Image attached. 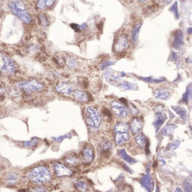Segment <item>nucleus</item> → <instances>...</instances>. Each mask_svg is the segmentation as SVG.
Wrapping results in <instances>:
<instances>
[{
  "label": "nucleus",
  "instance_id": "nucleus-7",
  "mask_svg": "<svg viewBox=\"0 0 192 192\" xmlns=\"http://www.w3.org/2000/svg\"><path fill=\"white\" fill-rule=\"evenodd\" d=\"M87 112L89 115V118L92 121L94 127L96 129L99 128L101 124L102 117L99 111L93 106H88L87 108Z\"/></svg>",
  "mask_w": 192,
  "mask_h": 192
},
{
  "label": "nucleus",
  "instance_id": "nucleus-12",
  "mask_svg": "<svg viewBox=\"0 0 192 192\" xmlns=\"http://www.w3.org/2000/svg\"><path fill=\"white\" fill-rule=\"evenodd\" d=\"M143 126V123L142 120L137 118L134 117L131 120L130 124V129L132 134H137L140 132Z\"/></svg>",
  "mask_w": 192,
  "mask_h": 192
},
{
  "label": "nucleus",
  "instance_id": "nucleus-6",
  "mask_svg": "<svg viewBox=\"0 0 192 192\" xmlns=\"http://www.w3.org/2000/svg\"><path fill=\"white\" fill-rule=\"evenodd\" d=\"M111 109L117 117L120 118H126L129 113V110L122 104L117 102L113 101L111 104Z\"/></svg>",
  "mask_w": 192,
  "mask_h": 192
},
{
  "label": "nucleus",
  "instance_id": "nucleus-28",
  "mask_svg": "<svg viewBox=\"0 0 192 192\" xmlns=\"http://www.w3.org/2000/svg\"><path fill=\"white\" fill-rule=\"evenodd\" d=\"M139 79H141V80H143L145 82H147V83H160L164 81L165 80V79L164 78H162V79H153L152 77H139Z\"/></svg>",
  "mask_w": 192,
  "mask_h": 192
},
{
  "label": "nucleus",
  "instance_id": "nucleus-55",
  "mask_svg": "<svg viewBox=\"0 0 192 192\" xmlns=\"http://www.w3.org/2000/svg\"><path fill=\"white\" fill-rule=\"evenodd\" d=\"M126 75V74L124 72H121V77H125Z\"/></svg>",
  "mask_w": 192,
  "mask_h": 192
},
{
  "label": "nucleus",
  "instance_id": "nucleus-5",
  "mask_svg": "<svg viewBox=\"0 0 192 192\" xmlns=\"http://www.w3.org/2000/svg\"><path fill=\"white\" fill-rule=\"evenodd\" d=\"M129 46V41L126 35L121 34L117 38L113 48L117 53H122Z\"/></svg>",
  "mask_w": 192,
  "mask_h": 192
},
{
  "label": "nucleus",
  "instance_id": "nucleus-25",
  "mask_svg": "<svg viewBox=\"0 0 192 192\" xmlns=\"http://www.w3.org/2000/svg\"><path fill=\"white\" fill-rule=\"evenodd\" d=\"M75 186L76 189L79 192H86L88 189V185L84 182H77L75 184Z\"/></svg>",
  "mask_w": 192,
  "mask_h": 192
},
{
  "label": "nucleus",
  "instance_id": "nucleus-36",
  "mask_svg": "<svg viewBox=\"0 0 192 192\" xmlns=\"http://www.w3.org/2000/svg\"><path fill=\"white\" fill-rule=\"evenodd\" d=\"M115 64V62L113 61H110V60H106L103 62V63L100 65V69L102 71L104 70L106 67H108L109 66L114 65Z\"/></svg>",
  "mask_w": 192,
  "mask_h": 192
},
{
  "label": "nucleus",
  "instance_id": "nucleus-4",
  "mask_svg": "<svg viewBox=\"0 0 192 192\" xmlns=\"http://www.w3.org/2000/svg\"><path fill=\"white\" fill-rule=\"evenodd\" d=\"M2 61L3 65L0 69L1 74L4 75H13L16 71V68L12 59L7 56H3Z\"/></svg>",
  "mask_w": 192,
  "mask_h": 192
},
{
  "label": "nucleus",
  "instance_id": "nucleus-34",
  "mask_svg": "<svg viewBox=\"0 0 192 192\" xmlns=\"http://www.w3.org/2000/svg\"><path fill=\"white\" fill-rule=\"evenodd\" d=\"M121 86L125 90H134L135 88L134 84L126 81L121 83Z\"/></svg>",
  "mask_w": 192,
  "mask_h": 192
},
{
  "label": "nucleus",
  "instance_id": "nucleus-32",
  "mask_svg": "<svg viewBox=\"0 0 192 192\" xmlns=\"http://www.w3.org/2000/svg\"><path fill=\"white\" fill-rule=\"evenodd\" d=\"M37 142V138H33L31 140L27 141H24L23 143V146L24 147L29 148L34 146Z\"/></svg>",
  "mask_w": 192,
  "mask_h": 192
},
{
  "label": "nucleus",
  "instance_id": "nucleus-48",
  "mask_svg": "<svg viewBox=\"0 0 192 192\" xmlns=\"http://www.w3.org/2000/svg\"><path fill=\"white\" fill-rule=\"evenodd\" d=\"M119 100L121 102H122V103L124 104L126 106H128V102H127V100L125 98H121L119 99Z\"/></svg>",
  "mask_w": 192,
  "mask_h": 192
},
{
  "label": "nucleus",
  "instance_id": "nucleus-1",
  "mask_svg": "<svg viewBox=\"0 0 192 192\" xmlns=\"http://www.w3.org/2000/svg\"><path fill=\"white\" fill-rule=\"evenodd\" d=\"M28 176L30 180L38 183H44L51 180V174L48 169L44 166H40L32 169Z\"/></svg>",
  "mask_w": 192,
  "mask_h": 192
},
{
  "label": "nucleus",
  "instance_id": "nucleus-11",
  "mask_svg": "<svg viewBox=\"0 0 192 192\" xmlns=\"http://www.w3.org/2000/svg\"><path fill=\"white\" fill-rule=\"evenodd\" d=\"M55 89L58 93L64 95H69L73 91L72 85L70 83L65 82L59 83L58 85L56 86Z\"/></svg>",
  "mask_w": 192,
  "mask_h": 192
},
{
  "label": "nucleus",
  "instance_id": "nucleus-31",
  "mask_svg": "<svg viewBox=\"0 0 192 192\" xmlns=\"http://www.w3.org/2000/svg\"><path fill=\"white\" fill-rule=\"evenodd\" d=\"M38 21L40 24L44 27H46L48 25V22L46 17L44 14H41L38 16Z\"/></svg>",
  "mask_w": 192,
  "mask_h": 192
},
{
  "label": "nucleus",
  "instance_id": "nucleus-26",
  "mask_svg": "<svg viewBox=\"0 0 192 192\" xmlns=\"http://www.w3.org/2000/svg\"><path fill=\"white\" fill-rule=\"evenodd\" d=\"M120 153L121 157L123 158L125 161L127 162L128 163H130L131 164H133V163H135L136 162V161L135 159L132 158L131 157L127 155L125 149L121 150Z\"/></svg>",
  "mask_w": 192,
  "mask_h": 192
},
{
  "label": "nucleus",
  "instance_id": "nucleus-29",
  "mask_svg": "<svg viewBox=\"0 0 192 192\" xmlns=\"http://www.w3.org/2000/svg\"><path fill=\"white\" fill-rule=\"evenodd\" d=\"M158 6L157 4H153L149 6L144 9V13L146 14H151L152 13H155L158 9Z\"/></svg>",
  "mask_w": 192,
  "mask_h": 192
},
{
  "label": "nucleus",
  "instance_id": "nucleus-56",
  "mask_svg": "<svg viewBox=\"0 0 192 192\" xmlns=\"http://www.w3.org/2000/svg\"><path fill=\"white\" fill-rule=\"evenodd\" d=\"M145 1H139V2H144Z\"/></svg>",
  "mask_w": 192,
  "mask_h": 192
},
{
  "label": "nucleus",
  "instance_id": "nucleus-24",
  "mask_svg": "<svg viewBox=\"0 0 192 192\" xmlns=\"http://www.w3.org/2000/svg\"><path fill=\"white\" fill-rule=\"evenodd\" d=\"M172 108L174 110H175L176 113L178 114L182 120L185 119L186 116V110L184 108L180 106H172Z\"/></svg>",
  "mask_w": 192,
  "mask_h": 192
},
{
  "label": "nucleus",
  "instance_id": "nucleus-27",
  "mask_svg": "<svg viewBox=\"0 0 192 192\" xmlns=\"http://www.w3.org/2000/svg\"><path fill=\"white\" fill-rule=\"evenodd\" d=\"M17 174L14 172L9 173L6 177V182L9 185H14L17 180Z\"/></svg>",
  "mask_w": 192,
  "mask_h": 192
},
{
  "label": "nucleus",
  "instance_id": "nucleus-51",
  "mask_svg": "<svg viewBox=\"0 0 192 192\" xmlns=\"http://www.w3.org/2000/svg\"><path fill=\"white\" fill-rule=\"evenodd\" d=\"M40 50H41V51L42 52H46V47H45L44 45H43V46H42L41 47Z\"/></svg>",
  "mask_w": 192,
  "mask_h": 192
},
{
  "label": "nucleus",
  "instance_id": "nucleus-43",
  "mask_svg": "<svg viewBox=\"0 0 192 192\" xmlns=\"http://www.w3.org/2000/svg\"><path fill=\"white\" fill-rule=\"evenodd\" d=\"M71 27L73 29H74L75 32H80L81 31V29L79 28V25L78 24H75V23H72V24L70 25Z\"/></svg>",
  "mask_w": 192,
  "mask_h": 192
},
{
  "label": "nucleus",
  "instance_id": "nucleus-16",
  "mask_svg": "<svg viewBox=\"0 0 192 192\" xmlns=\"http://www.w3.org/2000/svg\"><path fill=\"white\" fill-rule=\"evenodd\" d=\"M73 96L75 99L80 102H86L88 99L87 94L79 90H75L73 91Z\"/></svg>",
  "mask_w": 192,
  "mask_h": 192
},
{
  "label": "nucleus",
  "instance_id": "nucleus-49",
  "mask_svg": "<svg viewBox=\"0 0 192 192\" xmlns=\"http://www.w3.org/2000/svg\"><path fill=\"white\" fill-rule=\"evenodd\" d=\"M171 57L175 61H177L178 60V55H176V54L175 53V52H172Z\"/></svg>",
  "mask_w": 192,
  "mask_h": 192
},
{
  "label": "nucleus",
  "instance_id": "nucleus-37",
  "mask_svg": "<svg viewBox=\"0 0 192 192\" xmlns=\"http://www.w3.org/2000/svg\"><path fill=\"white\" fill-rule=\"evenodd\" d=\"M71 137V135L70 134H67L63 135V136H60L58 137H52V139H53V140L55 141L56 142H61L64 139H67V138H69Z\"/></svg>",
  "mask_w": 192,
  "mask_h": 192
},
{
  "label": "nucleus",
  "instance_id": "nucleus-45",
  "mask_svg": "<svg viewBox=\"0 0 192 192\" xmlns=\"http://www.w3.org/2000/svg\"><path fill=\"white\" fill-rule=\"evenodd\" d=\"M173 126H167L164 129V132L166 134H170L171 133L170 131H173Z\"/></svg>",
  "mask_w": 192,
  "mask_h": 192
},
{
  "label": "nucleus",
  "instance_id": "nucleus-41",
  "mask_svg": "<svg viewBox=\"0 0 192 192\" xmlns=\"http://www.w3.org/2000/svg\"><path fill=\"white\" fill-rule=\"evenodd\" d=\"M37 6L40 9H44L46 6V1H38L37 2Z\"/></svg>",
  "mask_w": 192,
  "mask_h": 192
},
{
  "label": "nucleus",
  "instance_id": "nucleus-9",
  "mask_svg": "<svg viewBox=\"0 0 192 192\" xmlns=\"http://www.w3.org/2000/svg\"><path fill=\"white\" fill-rule=\"evenodd\" d=\"M54 168L55 173L58 177H63L65 176H71L72 174V171L67 167L65 165L61 163H56L54 165Z\"/></svg>",
  "mask_w": 192,
  "mask_h": 192
},
{
  "label": "nucleus",
  "instance_id": "nucleus-18",
  "mask_svg": "<svg viewBox=\"0 0 192 192\" xmlns=\"http://www.w3.org/2000/svg\"><path fill=\"white\" fill-rule=\"evenodd\" d=\"M83 157L87 163H90L92 161L94 158V152L93 149L89 147H86L83 150Z\"/></svg>",
  "mask_w": 192,
  "mask_h": 192
},
{
  "label": "nucleus",
  "instance_id": "nucleus-40",
  "mask_svg": "<svg viewBox=\"0 0 192 192\" xmlns=\"http://www.w3.org/2000/svg\"><path fill=\"white\" fill-rule=\"evenodd\" d=\"M67 64L70 67H75L77 65V62L75 59L70 58L67 60Z\"/></svg>",
  "mask_w": 192,
  "mask_h": 192
},
{
  "label": "nucleus",
  "instance_id": "nucleus-42",
  "mask_svg": "<svg viewBox=\"0 0 192 192\" xmlns=\"http://www.w3.org/2000/svg\"><path fill=\"white\" fill-rule=\"evenodd\" d=\"M29 192H45V189L41 186H38L31 189Z\"/></svg>",
  "mask_w": 192,
  "mask_h": 192
},
{
  "label": "nucleus",
  "instance_id": "nucleus-46",
  "mask_svg": "<svg viewBox=\"0 0 192 192\" xmlns=\"http://www.w3.org/2000/svg\"><path fill=\"white\" fill-rule=\"evenodd\" d=\"M163 110V106H161V105H159L156 107V114H160L162 113V111Z\"/></svg>",
  "mask_w": 192,
  "mask_h": 192
},
{
  "label": "nucleus",
  "instance_id": "nucleus-3",
  "mask_svg": "<svg viewBox=\"0 0 192 192\" xmlns=\"http://www.w3.org/2000/svg\"><path fill=\"white\" fill-rule=\"evenodd\" d=\"M17 87L19 89L28 93L38 92L44 89L43 85L35 79L21 83L17 85Z\"/></svg>",
  "mask_w": 192,
  "mask_h": 192
},
{
  "label": "nucleus",
  "instance_id": "nucleus-2",
  "mask_svg": "<svg viewBox=\"0 0 192 192\" xmlns=\"http://www.w3.org/2000/svg\"><path fill=\"white\" fill-rule=\"evenodd\" d=\"M9 7L13 14L17 15L25 23H29L31 18L25 9V4L19 1L10 2L9 4Z\"/></svg>",
  "mask_w": 192,
  "mask_h": 192
},
{
  "label": "nucleus",
  "instance_id": "nucleus-15",
  "mask_svg": "<svg viewBox=\"0 0 192 192\" xmlns=\"http://www.w3.org/2000/svg\"><path fill=\"white\" fill-rule=\"evenodd\" d=\"M153 96L158 99L167 100L170 98V94L165 90L158 89L153 91Z\"/></svg>",
  "mask_w": 192,
  "mask_h": 192
},
{
  "label": "nucleus",
  "instance_id": "nucleus-21",
  "mask_svg": "<svg viewBox=\"0 0 192 192\" xmlns=\"http://www.w3.org/2000/svg\"><path fill=\"white\" fill-rule=\"evenodd\" d=\"M65 161L69 165L75 166L79 164V158L77 155H69L65 158Z\"/></svg>",
  "mask_w": 192,
  "mask_h": 192
},
{
  "label": "nucleus",
  "instance_id": "nucleus-23",
  "mask_svg": "<svg viewBox=\"0 0 192 192\" xmlns=\"http://www.w3.org/2000/svg\"><path fill=\"white\" fill-rule=\"evenodd\" d=\"M147 137L143 133H140L135 137V142L140 148H144L147 141Z\"/></svg>",
  "mask_w": 192,
  "mask_h": 192
},
{
  "label": "nucleus",
  "instance_id": "nucleus-10",
  "mask_svg": "<svg viewBox=\"0 0 192 192\" xmlns=\"http://www.w3.org/2000/svg\"><path fill=\"white\" fill-rule=\"evenodd\" d=\"M141 184L147 190L148 192H152L154 185L152 180L149 170L147 171L146 174L143 176V177L141 179Z\"/></svg>",
  "mask_w": 192,
  "mask_h": 192
},
{
  "label": "nucleus",
  "instance_id": "nucleus-54",
  "mask_svg": "<svg viewBox=\"0 0 192 192\" xmlns=\"http://www.w3.org/2000/svg\"><path fill=\"white\" fill-rule=\"evenodd\" d=\"M156 192H160L159 188V186H157V188H156Z\"/></svg>",
  "mask_w": 192,
  "mask_h": 192
},
{
  "label": "nucleus",
  "instance_id": "nucleus-38",
  "mask_svg": "<svg viewBox=\"0 0 192 192\" xmlns=\"http://www.w3.org/2000/svg\"><path fill=\"white\" fill-rule=\"evenodd\" d=\"M102 111V113H103V115L104 116V117H106L108 119L112 118V113L108 108L104 107Z\"/></svg>",
  "mask_w": 192,
  "mask_h": 192
},
{
  "label": "nucleus",
  "instance_id": "nucleus-20",
  "mask_svg": "<svg viewBox=\"0 0 192 192\" xmlns=\"http://www.w3.org/2000/svg\"><path fill=\"white\" fill-rule=\"evenodd\" d=\"M167 119V117L165 116L162 114V113L160 114H157V120L155 121L154 123V126H155L156 132H157L159 129H160V127H161L162 125L165 122V121Z\"/></svg>",
  "mask_w": 192,
  "mask_h": 192
},
{
  "label": "nucleus",
  "instance_id": "nucleus-33",
  "mask_svg": "<svg viewBox=\"0 0 192 192\" xmlns=\"http://www.w3.org/2000/svg\"><path fill=\"white\" fill-rule=\"evenodd\" d=\"M129 108V112H130V113L134 115H136L139 113V110L137 109V108L135 106L134 104H132L131 102H128V106Z\"/></svg>",
  "mask_w": 192,
  "mask_h": 192
},
{
  "label": "nucleus",
  "instance_id": "nucleus-13",
  "mask_svg": "<svg viewBox=\"0 0 192 192\" xmlns=\"http://www.w3.org/2000/svg\"><path fill=\"white\" fill-rule=\"evenodd\" d=\"M112 149V144L108 140L103 141L101 144L100 155L104 158H108L110 155V150Z\"/></svg>",
  "mask_w": 192,
  "mask_h": 192
},
{
  "label": "nucleus",
  "instance_id": "nucleus-22",
  "mask_svg": "<svg viewBox=\"0 0 192 192\" xmlns=\"http://www.w3.org/2000/svg\"><path fill=\"white\" fill-rule=\"evenodd\" d=\"M192 84L191 83L189 84L188 86H187V88H186L185 93L182 95V102L184 103L187 104V103H188V101L189 100V99H191L192 92Z\"/></svg>",
  "mask_w": 192,
  "mask_h": 192
},
{
  "label": "nucleus",
  "instance_id": "nucleus-39",
  "mask_svg": "<svg viewBox=\"0 0 192 192\" xmlns=\"http://www.w3.org/2000/svg\"><path fill=\"white\" fill-rule=\"evenodd\" d=\"M180 144V141H175V142H173L172 143L169 145V148L171 149L172 150H175L179 147Z\"/></svg>",
  "mask_w": 192,
  "mask_h": 192
},
{
  "label": "nucleus",
  "instance_id": "nucleus-19",
  "mask_svg": "<svg viewBox=\"0 0 192 192\" xmlns=\"http://www.w3.org/2000/svg\"><path fill=\"white\" fill-rule=\"evenodd\" d=\"M129 129V126L127 123L120 122L114 126V132H127Z\"/></svg>",
  "mask_w": 192,
  "mask_h": 192
},
{
  "label": "nucleus",
  "instance_id": "nucleus-53",
  "mask_svg": "<svg viewBox=\"0 0 192 192\" xmlns=\"http://www.w3.org/2000/svg\"><path fill=\"white\" fill-rule=\"evenodd\" d=\"M187 32H188V33L189 34H191L192 32V28L191 27H189L188 28V29H187Z\"/></svg>",
  "mask_w": 192,
  "mask_h": 192
},
{
  "label": "nucleus",
  "instance_id": "nucleus-44",
  "mask_svg": "<svg viewBox=\"0 0 192 192\" xmlns=\"http://www.w3.org/2000/svg\"><path fill=\"white\" fill-rule=\"evenodd\" d=\"M149 147H150V143L148 140H147L146 143L145 145V152L147 155H148L150 153V150H149Z\"/></svg>",
  "mask_w": 192,
  "mask_h": 192
},
{
  "label": "nucleus",
  "instance_id": "nucleus-35",
  "mask_svg": "<svg viewBox=\"0 0 192 192\" xmlns=\"http://www.w3.org/2000/svg\"><path fill=\"white\" fill-rule=\"evenodd\" d=\"M185 192H192V183L188 180H185L183 183Z\"/></svg>",
  "mask_w": 192,
  "mask_h": 192
},
{
  "label": "nucleus",
  "instance_id": "nucleus-52",
  "mask_svg": "<svg viewBox=\"0 0 192 192\" xmlns=\"http://www.w3.org/2000/svg\"><path fill=\"white\" fill-rule=\"evenodd\" d=\"M174 192H182V189L180 188V187H178L176 188L175 191Z\"/></svg>",
  "mask_w": 192,
  "mask_h": 192
},
{
  "label": "nucleus",
  "instance_id": "nucleus-50",
  "mask_svg": "<svg viewBox=\"0 0 192 192\" xmlns=\"http://www.w3.org/2000/svg\"><path fill=\"white\" fill-rule=\"evenodd\" d=\"M103 23L102 21H101V22H100L99 24L97 25V28H98V29L99 30V31H100L102 30V29H103Z\"/></svg>",
  "mask_w": 192,
  "mask_h": 192
},
{
  "label": "nucleus",
  "instance_id": "nucleus-8",
  "mask_svg": "<svg viewBox=\"0 0 192 192\" xmlns=\"http://www.w3.org/2000/svg\"><path fill=\"white\" fill-rule=\"evenodd\" d=\"M183 38H184L183 33L182 30L180 29L176 30L174 32V40L171 44L172 47L175 49L180 48L184 44Z\"/></svg>",
  "mask_w": 192,
  "mask_h": 192
},
{
  "label": "nucleus",
  "instance_id": "nucleus-47",
  "mask_svg": "<svg viewBox=\"0 0 192 192\" xmlns=\"http://www.w3.org/2000/svg\"><path fill=\"white\" fill-rule=\"evenodd\" d=\"M55 1L53 0H47L46 1V6L48 7H51L53 4H54Z\"/></svg>",
  "mask_w": 192,
  "mask_h": 192
},
{
  "label": "nucleus",
  "instance_id": "nucleus-14",
  "mask_svg": "<svg viewBox=\"0 0 192 192\" xmlns=\"http://www.w3.org/2000/svg\"><path fill=\"white\" fill-rule=\"evenodd\" d=\"M130 139V134L127 132H117L116 133L114 140L118 145H122L126 143Z\"/></svg>",
  "mask_w": 192,
  "mask_h": 192
},
{
  "label": "nucleus",
  "instance_id": "nucleus-17",
  "mask_svg": "<svg viewBox=\"0 0 192 192\" xmlns=\"http://www.w3.org/2000/svg\"><path fill=\"white\" fill-rule=\"evenodd\" d=\"M142 26V23L136 24L134 26L131 33V39L133 43V45H136L138 41V36L139 32L140 30L141 27Z\"/></svg>",
  "mask_w": 192,
  "mask_h": 192
},
{
  "label": "nucleus",
  "instance_id": "nucleus-30",
  "mask_svg": "<svg viewBox=\"0 0 192 192\" xmlns=\"http://www.w3.org/2000/svg\"><path fill=\"white\" fill-rule=\"evenodd\" d=\"M169 10L172 11L175 15V17L179 19V14L178 11V2H175L174 4H173V5L171 7H170V9H169Z\"/></svg>",
  "mask_w": 192,
  "mask_h": 192
}]
</instances>
